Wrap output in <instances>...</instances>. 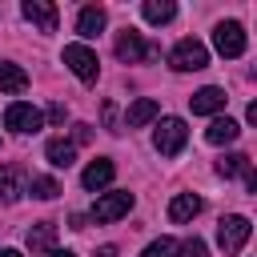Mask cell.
<instances>
[{
	"mask_svg": "<svg viewBox=\"0 0 257 257\" xmlns=\"http://www.w3.org/2000/svg\"><path fill=\"white\" fill-rule=\"evenodd\" d=\"M185 141H189V124H185L181 116H165V120L157 124V133H153V145H157L161 157H177V153L185 149Z\"/></svg>",
	"mask_w": 257,
	"mask_h": 257,
	"instance_id": "6da1fadb",
	"label": "cell"
},
{
	"mask_svg": "<svg viewBox=\"0 0 257 257\" xmlns=\"http://www.w3.org/2000/svg\"><path fill=\"white\" fill-rule=\"evenodd\" d=\"M249 233H253L249 217H241V213L221 217V225H217V245H221L225 253H241V249H245V241H249Z\"/></svg>",
	"mask_w": 257,
	"mask_h": 257,
	"instance_id": "7a4b0ae2",
	"label": "cell"
},
{
	"mask_svg": "<svg viewBox=\"0 0 257 257\" xmlns=\"http://www.w3.org/2000/svg\"><path fill=\"white\" fill-rule=\"evenodd\" d=\"M128 209H133V193H128V189H112V193L96 197V205H92V221L108 225V221L128 217Z\"/></svg>",
	"mask_w": 257,
	"mask_h": 257,
	"instance_id": "3957f363",
	"label": "cell"
},
{
	"mask_svg": "<svg viewBox=\"0 0 257 257\" xmlns=\"http://www.w3.org/2000/svg\"><path fill=\"white\" fill-rule=\"evenodd\" d=\"M169 64L177 68V72H197V68H205L209 64V48L201 44V40H181L173 52H169Z\"/></svg>",
	"mask_w": 257,
	"mask_h": 257,
	"instance_id": "277c9868",
	"label": "cell"
},
{
	"mask_svg": "<svg viewBox=\"0 0 257 257\" xmlns=\"http://www.w3.org/2000/svg\"><path fill=\"white\" fill-rule=\"evenodd\" d=\"M64 64H68L84 84H92V80L100 76V60H96V52H92L88 44H64Z\"/></svg>",
	"mask_w": 257,
	"mask_h": 257,
	"instance_id": "5b68a950",
	"label": "cell"
},
{
	"mask_svg": "<svg viewBox=\"0 0 257 257\" xmlns=\"http://www.w3.org/2000/svg\"><path fill=\"white\" fill-rule=\"evenodd\" d=\"M213 44H217V52L221 56H241L245 52V28L237 24V20H221L217 28H213Z\"/></svg>",
	"mask_w": 257,
	"mask_h": 257,
	"instance_id": "8992f818",
	"label": "cell"
},
{
	"mask_svg": "<svg viewBox=\"0 0 257 257\" xmlns=\"http://www.w3.org/2000/svg\"><path fill=\"white\" fill-rule=\"evenodd\" d=\"M153 56H157V48L145 44L141 32L124 28V32L116 36V60H124V64H141V60H153Z\"/></svg>",
	"mask_w": 257,
	"mask_h": 257,
	"instance_id": "52a82bcc",
	"label": "cell"
},
{
	"mask_svg": "<svg viewBox=\"0 0 257 257\" xmlns=\"http://www.w3.org/2000/svg\"><path fill=\"white\" fill-rule=\"evenodd\" d=\"M4 124H8L12 133H40L44 112H40V108H32V104H24V100H16V104H8V108H4Z\"/></svg>",
	"mask_w": 257,
	"mask_h": 257,
	"instance_id": "ba28073f",
	"label": "cell"
},
{
	"mask_svg": "<svg viewBox=\"0 0 257 257\" xmlns=\"http://www.w3.org/2000/svg\"><path fill=\"white\" fill-rule=\"evenodd\" d=\"M20 12H24V20L36 24L40 32H56V24H60V12H56L52 0H24Z\"/></svg>",
	"mask_w": 257,
	"mask_h": 257,
	"instance_id": "9c48e42d",
	"label": "cell"
},
{
	"mask_svg": "<svg viewBox=\"0 0 257 257\" xmlns=\"http://www.w3.org/2000/svg\"><path fill=\"white\" fill-rule=\"evenodd\" d=\"M225 88H217V84H209V88H201V92H193L189 96V108L197 112V116H213V112H221L225 108Z\"/></svg>",
	"mask_w": 257,
	"mask_h": 257,
	"instance_id": "30bf717a",
	"label": "cell"
},
{
	"mask_svg": "<svg viewBox=\"0 0 257 257\" xmlns=\"http://www.w3.org/2000/svg\"><path fill=\"white\" fill-rule=\"evenodd\" d=\"M104 24H108V12H104L100 4H88V8H80V16H76V32H80L84 40L100 36V32H104Z\"/></svg>",
	"mask_w": 257,
	"mask_h": 257,
	"instance_id": "8fae6325",
	"label": "cell"
},
{
	"mask_svg": "<svg viewBox=\"0 0 257 257\" xmlns=\"http://www.w3.org/2000/svg\"><path fill=\"white\" fill-rule=\"evenodd\" d=\"M112 173H116V165H112L108 157H96V161L80 173V185H84L88 193H96V189H104V185L112 181Z\"/></svg>",
	"mask_w": 257,
	"mask_h": 257,
	"instance_id": "7c38bea8",
	"label": "cell"
},
{
	"mask_svg": "<svg viewBox=\"0 0 257 257\" xmlns=\"http://www.w3.org/2000/svg\"><path fill=\"white\" fill-rule=\"evenodd\" d=\"M44 157H48V165H52V169H68V165L76 161V145H72V141H64V137H52V141L44 145Z\"/></svg>",
	"mask_w": 257,
	"mask_h": 257,
	"instance_id": "4fadbf2b",
	"label": "cell"
},
{
	"mask_svg": "<svg viewBox=\"0 0 257 257\" xmlns=\"http://www.w3.org/2000/svg\"><path fill=\"white\" fill-rule=\"evenodd\" d=\"M157 112H161V104H157L153 96H141V100H133V104H128L124 128H141V124H149V120H153Z\"/></svg>",
	"mask_w": 257,
	"mask_h": 257,
	"instance_id": "5bb4252c",
	"label": "cell"
},
{
	"mask_svg": "<svg viewBox=\"0 0 257 257\" xmlns=\"http://www.w3.org/2000/svg\"><path fill=\"white\" fill-rule=\"evenodd\" d=\"M237 133H241V124H237V120L217 116V120L205 128V141H209V145H229V141H237Z\"/></svg>",
	"mask_w": 257,
	"mask_h": 257,
	"instance_id": "9a60e30c",
	"label": "cell"
},
{
	"mask_svg": "<svg viewBox=\"0 0 257 257\" xmlns=\"http://www.w3.org/2000/svg\"><path fill=\"white\" fill-rule=\"evenodd\" d=\"M197 213H201V197L197 193H177L173 205H169V217L173 221H193Z\"/></svg>",
	"mask_w": 257,
	"mask_h": 257,
	"instance_id": "2e32d148",
	"label": "cell"
},
{
	"mask_svg": "<svg viewBox=\"0 0 257 257\" xmlns=\"http://www.w3.org/2000/svg\"><path fill=\"white\" fill-rule=\"evenodd\" d=\"M24 88H28V72L20 64L4 60L0 64V92H24Z\"/></svg>",
	"mask_w": 257,
	"mask_h": 257,
	"instance_id": "e0dca14e",
	"label": "cell"
},
{
	"mask_svg": "<svg viewBox=\"0 0 257 257\" xmlns=\"http://www.w3.org/2000/svg\"><path fill=\"white\" fill-rule=\"evenodd\" d=\"M24 193V173L12 165H0V201H16Z\"/></svg>",
	"mask_w": 257,
	"mask_h": 257,
	"instance_id": "ac0fdd59",
	"label": "cell"
},
{
	"mask_svg": "<svg viewBox=\"0 0 257 257\" xmlns=\"http://www.w3.org/2000/svg\"><path fill=\"white\" fill-rule=\"evenodd\" d=\"M52 241H56V225L52 221H40V225L28 229V249L32 253H44V249L52 253Z\"/></svg>",
	"mask_w": 257,
	"mask_h": 257,
	"instance_id": "d6986e66",
	"label": "cell"
},
{
	"mask_svg": "<svg viewBox=\"0 0 257 257\" xmlns=\"http://www.w3.org/2000/svg\"><path fill=\"white\" fill-rule=\"evenodd\" d=\"M141 12H145L149 24H169V20L177 16V4H173V0H145Z\"/></svg>",
	"mask_w": 257,
	"mask_h": 257,
	"instance_id": "ffe728a7",
	"label": "cell"
},
{
	"mask_svg": "<svg viewBox=\"0 0 257 257\" xmlns=\"http://www.w3.org/2000/svg\"><path fill=\"white\" fill-rule=\"evenodd\" d=\"M249 173H253V169H249V157H245V153H229V157L217 161V177H225V181H229V177H249Z\"/></svg>",
	"mask_w": 257,
	"mask_h": 257,
	"instance_id": "44dd1931",
	"label": "cell"
},
{
	"mask_svg": "<svg viewBox=\"0 0 257 257\" xmlns=\"http://www.w3.org/2000/svg\"><path fill=\"white\" fill-rule=\"evenodd\" d=\"M60 193V185L52 181V177H32V197H40V201H52Z\"/></svg>",
	"mask_w": 257,
	"mask_h": 257,
	"instance_id": "7402d4cb",
	"label": "cell"
},
{
	"mask_svg": "<svg viewBox=\"0 0 257 257\" xmlns=\"http://www.w3.org/2000/svg\"><path fill=\"white\" fill-rule=\"evenodd\" d=\"M181 253V245L173 241V237H161V241H153L149 249H145V257H177Z\"/></svg>",
	"mask_w": 257,
	"mask_h": 257,
	"instance_id": "603a6c76",
	"label": "cell"
},
{
	"mask_svg": "<svg viewBox=\"0 0 257 257\" xmlns=\"http://www.w3.org/2000/svg\"><path fill=\"white\" fill-rule=\"evenodd\" d=\"M181 253H185V257H209V249H205L201 237H189V241L181 245Z\"/></svg>",
	"mask_w": 257,
	"mask_h": 257,
	"instance_id": "cb8c5ba5",
	"label": "cell"
},
{
	"mask_svg": "<svg viewBox=\"0 0 257 257\" xmlns=\"http://www.w3.org/2000/svg\"><path fill=\"white\" fill-rule=\"evenodd\" d=\"M92 141V128L88 124H72V145H88Z\"/></svg>",
	"mask_w": 257,
	"mask_h": 257,
	"instance_id": "d4e9b609",
	"label": "cell"
},
{
	"mask_svg": "<svg viewBox=\"0 0 257 257\" xmlns=\"http://www.w3.org/2000/svg\"><path fill=\"white\" fill-rule=\"evenodd\" d=\"M104 120H108V133H120V124H116V104H112V100L104 104Z\"/></svg>",
	"mask_w": 257,
	"mask_h": 257,
	"instance_id": "484cf974",
	"label": "cell"
},
{
	"mask_svg": "<svg viewBox=\"0 0 257 257\" xmlns=\"http://www.w3.org/2000/svg\"><path fill=\"white\" fill-rule=\"evenodd\" d=\"M64 116H68V108H64V104H52V108H48V120H52V124H60Z\"/></svg>",
	"mask_w": 257,
	"mask_h": 257,
	"instance_id": "4316f807",
	"label": "cell"
},
{
	"mask_svg": "<svg viewBox=\"0 0 257 257\" xmlns=\"http://www.w3.org/2000/svg\"><path fill=\"white\" fill-rule=\"evenodd\" d=\"M96 257H116V245H100V249H96Z\"/></svg>",
	"mask_w": 257,
	"mask_h": 257,
	"instance_id": "83f0119b",
	"label": "cell"
},
{
	"mask_svg": "<svg viewBox=\"0 0 257 257\" xmlns=\"http://www.w3.org/2000/svg\"><path fill=\"white\" fill-rule=\"evenodd\" d=\"M48 257H76V253H72V249H52Z\"/></svg>",
	"mask_w": 257,
	"mask_h": 257,
	"instance_id": "f1b7e54d",
	"label": "cell"
},
{
	"mask_svg": "<svg viewBox=\"0 0 257 257\" xmlns=\"http://www.w3.org/2000/svg\"><path fill=\"white\" fill-rule=\"evenodd\" d=\"M0 257H20V253L16 249H0Z\"/></svg>",
	"mask_w": 257,
	"mask_h": 257,
	"instance_id": "f546056e",
	"label": "cell"
}]
</instances>
